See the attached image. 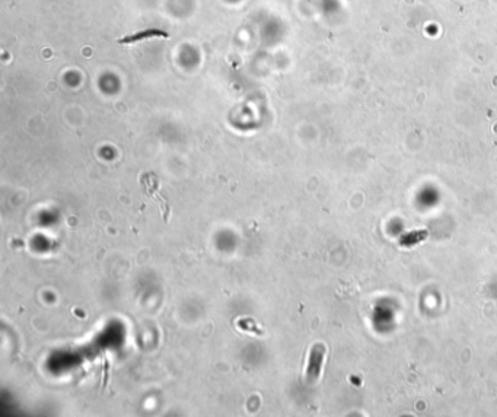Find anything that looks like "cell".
Wrapping results in <instances>:
<instances>
[{
	"label": "cell",
	"mask_w": 497,
	"mask_h": 417,
	"mask_svg": "<svg viewBox=\"0 0 497 417\" xmlns=\"http://www.w3.org/2000/svg\"><path fill=\"white\" fill-rule=\"evenodd\" d=\"M325 346L321 343L313 344L308 358V366H306V381L308 382H315L317 379L320 378L321 375L322 363H324V358H325Z\"/></svg>",
	"instance_id": "1"
},
{
	"label": "cell",
	"mask_w": 497,
	"mask_h": 417,
	"mask_svg": "<svg viewBox=\"0 0 497 417\" xmlns=\"http://www.w3.org/2000/svg\"><path fill=\"white\" fill-rule=\"evenodd\" d=\"M143 183H145V191H146L147 194L150 195V197L155 200L156 203L159 204V209H161L162 214L165 216V221H166V219H168V214H169V207H168V204H166L165 199L159 194V190H156L155 188V185H153V183H155L153 177L149 175V177H146V178L143 180Z\"/></svg>",
	"instance_id": "2"
},
{
	"label": "cell",
	"mask_w": 497,
	"mask_h": 417,
	"mask_svg": "<svg viewBox=\"0 0 497 417\" xmlns=\"http://www.w3.org/2000/svg\"><path fill=\"white\" fill-rule=\"evenodd\" d=\"M150 37H168L165 31H161V29H146V31H140L137 32L134 35H127L124 38L118 39L120 44H131V42H136L139 39H145V38H150Z\"/></svg>",
	"instance_id": "3"
},
{
	"label": "cell",
	"mask_w": 497,
	"mask_h": 417,
	"mask_svg": "<svg viewBox=\"0 0 497 417\" xmlns=\"http://www.w3.org/2000/svg\"><path fill=\"white\" fill-rule=\"evenodd\" d=\"M427 235H429V232L424 231V229L413 231V232L405 233V235H401L400 244L402 245V247H405V248H411V247L417 245V244H420L421 241H424V239L427 238Z\"/></svg>",
	"instance_id": "4"
}]
</instances>
